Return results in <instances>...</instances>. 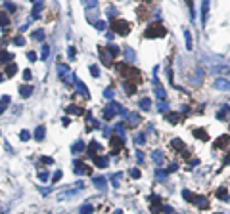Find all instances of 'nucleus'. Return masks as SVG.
<instances>
[{"label": "nucleus", "instance_id": "58836bf2", "mask_svg": "<svg viewBox=\"0 0 230 214\" xmlns=\"http://www.w3.org/2000/svg\"><path fill=\"white\" fill-rule=\"evenodd\" d=\"M153 161H156L157 164H161V163H163V157L159 155V151H156V153H153Z\"/></svg>", "mask_w": 230, "mask_h": 214}, {"label": "nucleus", "instance_id": "c03bdc74", "mask_svg": "<svg viewBox=\"0 0 230 214\" xmlns=\"http://www.w3.org/2000/svg\"><path fill=\"white\" fill-rule=\"evenodd\" d=\"M27 58H29L31 61H37V54H35V52H29V54H27Z\"/></svg>", "mask_w": 230, "mask_h": 214}, {"label": "nucleus", "instance_id": "5701e85b", "mask_svg": "<svg viewBox=\"0 0 230 214\" xmlns=\"http://www.w3.org/2000/svg\"><path fill=\"white\" fill-rule=\"evenodd\" d=\"M83 149H84V142H77V143H73V147H71L73 153H81Z\"/></svg>", "mask_w": 230, "mask_h": 214}, {"label": "nucleus", "instance_id": "2eb2a0df", "mask_svg": "<svg viewBox=\"0 0 230 214\" xmlns=\"http://www.w3.org/2000/svg\"><path fill=\"white\" fill-rule=\"evenodd\" d=\"M165 120H169L171 124H177V122L180 120V115H177V113H167V115H165Z\"/></svg>", "mask_w": 230, "mask_h": 214}, {"label": "nucleus", "instance_id": "8fccbe9b", "mask_svg": "<svg viewBox=\"0 0 230 214\" xmlns=\"http://www.w3.org/2000/svg\"><path fill=\"white\" fill-rule=\"evenodd\" d=\"M23 78H25V81H29V78H31V71H29V69L23 71Z\"/></svg>", "mask_w": 230, "mask_h": 214}, {"label": "nucleus", "instance_id": "4468645a", "mask_svg": "<svg viewBox=\"0 0 230 214\" xmlns=\"http://www.w3.org/2000/svg\"><path fill=\"white\" fill-rule=\"evenodd\" d=\"M14 59V55L12 54H8V52H0V63H10V61H12Z\"/></svg>", "mask_w": 230, "mask_h": 214}, {"label": "nucleus", "instance_id": "49530a36", "mask_svg": "<svg viewBox=\"0 0 230 214\" xmlns=\"http://www.w3.org/2000/svg\"><path fill=\"white\" fill-rule=\"evenodd\" d=\"M38 178L42 180V182H46V180H48V172H40V174H38Z\"/></svg>", "mask_w": 230, "mask_h": 214}, {"label": "nucleus", "instance_id": "473e14b6", "mask_svg": "<svg viewBox=\"0 0 230 214\" xmlns=\"http://www.w3.org/2000/svg\"><path fill=\"white\" fill-rule=\"evenodd\" d=\"M14 44H16V46H25V38L21 37V35H17V37L14 38Z\"/></svg>", "mask_w": 230, "mask_h": 214}, {"label": "nucleus", "instance_id": "7c9ffc66", "mask_svg": "<svg viewBox=\"0 0 230 214\" xmlns=\"http://www.w3.org/2000/svg\"><path fill=\"white\" fill-rule=\"evenodd\" d=\"M106 50H107L109 54H111L113 58H115V55L119 54V48H117V46H113V44H109V46H106Z\"/></svg>", "mask_w": 230, "mask_h": 214}, {"label": "nucleus", "instance_id": "f03ea898", "mask_svg": "<svg viewBox=\"0 0 230 214\" xmlns=\"http://www.w3.org/2000/svg\"><path fill=\"white\" fill-rule=\"evenodd\" d=\"M111 29L117 33V35H129V31H130V23L125 19H113V23H111Z\"/></svg>", "mask_w": 230, "mask_h": 214}, {"label": "nucleus", "instance_id": "423d86ee", "mask_svg": "<svg viewBox=\"0 0 230 214\" xmlns=\"http://www.w3.org/2000/svg\"><path fill=\"white\" fill-rule=\"evenodd\" d=\"M100 58H102V61H104V65H111V61H113V55L111 54H109L107 50H106V46L104 48H100Z\"/></svg>", "mask_w": 230, "mask_h": 214}, {"label": "nucleus", "instance_id": "412c9836", "mask_svg": "<svg viewBox=\"0 0 230 214\" xmlns=\"http://www.w3.org/2000/svg\"><path fill=\"white\" fill-rule=\"evenodd\" d=\"M31 92H33V88H31V86H21V88H19L21 98H29V96H31Z\"/></svg>", "mask_w": 230, "mask_h": 214}, {"label": "nucleus", "instance_id": "603ef678", "mask_svg": "<svg viewBox=\"0 0 230 214\" xmlns=\"http://www.w3.org/2000/svg\"><path fill=\"white\" fill-rule=\"evenodd\" d=\"M136 157H138V161H140V163L144 161V155H142V151H136Z\"/></svg>", "mask_w": 230, "mask_h": 214}, {"label": "nucleus", "instance_id": "a878e982", "mask_svg": "<svg viewBox=\"0 0 230 214\" xmlns=\"http://www.w3.org/2000/svg\"><path fill=\"white\" fill-rule=\"evenodd\" d=\"M10 103V96H4L2 99H0V115L4 113V109H6V105Z\"/></svg>", "mask_w": 230, "mask_h": 214}, {"label": "nucleus", "instance_id": "aec40b11", "mask_svg": "<svg viewBox=\"0 0 230 214\" xmlns=\"http://www.w3.org/2000/svg\"><path fill=\"white\" fill-rule=\"evenodd\" d=\"M207 12H209V0H203V6H201V15H203V23L207 21Z\"/></svg>", "mask_w": 230, "mask_h": 214}, {"label": "nucleus", "instance_id": "37998d69", "mask_svg": "<svg viewBox=\"0 0 230 214\" xmlns=\"http://www.w3.org/2000/svg\"><path fill=\"white\" fill-rule=\"evenodd\" d=\"M40 161L44 163V164H52L54 163V159H50V157H40Z\"/></svg>", "mask_w": 230, "mask_h": 214}, {"label": "nucleus", "instance_id": "dca6fc26", "mask_svg": "<svg viewBox=\"0 0 230 214\" xmlns=\"http://www.w3.org/2000/svg\"><path fill=\"white\" fill-rule=\"evenodd\" d=\"M75 84H77V88H79V92H81L84 98H88V88H86V86H84L81 81H75Z\"/></svg>", "mask_w": 230, "mask_h": 214}, {"label": "nucleus", "instance_id": "c756f323", "mask_svg": "<svg viewBox=\"0 0 230 214\" xmlns=\"http://www.w3.org/2000/svg\"><path fill=\"white\" fill-rule=\"evenodd\" d=\"M184 38H186V48L192 50V37H190V33H188V31H184Z\"/></svg>", "mask_w": 230, "mask_h": 214}, {"label": "nucleus", "instance_id": "a19ab883", "mask_svg": "<svg viewBox=\"0 0 230 214\" xmlns=\"http://www.w3.org/2000/svg\"><path fill=\"white\" fill-rule=\"evenodd\" d=\"M75 54H77V52H75V48H73V46H69V48H67V55L73 59V58H75Z\"/></svg>", "mask_w": 230, "mask_h": 214}, {"label": "nucleus", "instance_id": "864d4df0", "mask_svg": "<svg viewBox=\"0 0 230 214\" xmlns=\"http://www.w3.org/2000/svg\"><path fill=\"white\" fill-rule=\"evenodd\" d=\"M6 8L10 10V12H14V10H16V6H14V4H6Z\"/></svg>", "mask_w": 230, "mask_h": 214}, {"label": "nucleus", "instance_id": "4be33fe9", "mask_svg": "<svg viewBox=\"0 0 230 214\" xmlns=\"http://www.w3.org/2000/svg\"><path fill=\"white\" fill-rule=\"evenodd\" d=\"M150 105H151V99H150V98H144V99L140 101V109H142V111H148Z\"/></svg>", "mask_w": 230, "mask_h": 214}, {"label": "nucleus", "instance_id": "4c0bfd02", "mask_svg": "<svg viewBox=\"0 0 230 214\" xmlns=\"http://www.w3.org/2000/svg\"><path fill=\"white\" fill-rule=\"evenodd\" d=\"M156 96H157L159 99H165V90H163V88H157V90H156Z\"/></svg>", "mask_w": 230, "mask_h": 214}, {"label": "nucleus", "instance_id": "f257e3e1", "mask_svg": "<svg viewBox=\"0 0 230 214\" xmlns=\"http://www.w3.org/2000/svg\"><path fill=\"white\" fill-rule=\"evenodd\" d=\"M165 35H167V31H165V27H163L161 23H151L144 33L146 38H159V37H165Z\"/></svg>", "mask_w": 230, "mask_h": 214}, {"label": "nucleus", "instance_id": "4d7b16f0", "mask_svg": "<svg viewBox=\"0 0 230 214\" xmlns=\"http://www.w3.org/2000/svg\"><path fill=\"white\" fill-rule=\"evenodd\" d=\"M115 214H123V212H121V210H117V212H115Z\"/></svg>", "mask_w": 230, "mask_h": 214}, {"label": "nucleus", "instance_id": "c9c22d12", "mask_svg": "<svg viewBox=\"0 0 230 214\" xmlns=\"http://www.w3.org/2000/svg\"><path fill=\"white\" fill-rule=\"evenodd\" d=\"M90 73H92V76H100V69H98V65H90Z\"/></svg>", "mask_w": 230, "mask_h": 214}, {"label": "nucleus", "instance_id": "cd10ccee", "mask_svg": "<svg viewBox=\"0 0 230 214\" xmlns=\"http://www.w3.org/2000/svg\"><path fill=\"white\" fill-rule=\"evenodd\" d=\"M33 38H35V40H44V31H42V29H37L35 33H33Z\"/></svg>", "mask_w": 230, "mask_h": 214}, {"label": "nucleus", "instance_id": "a18cd8bd", "mask_svg": "<svg viewBox=\"0 0 230 214\" xmlns=\"http://www.w3.org/2000/svg\"><path fill=\"white\" fill-rule=\"evenodd\" d=\"M104 96H106V98H111V96H113V90H111V88H106Z\"/></svg>", "mask_w": 230, "mask_h": 214}, {"label": "nucleus", "instance_id": "6e6552de", "mask_svg": "<svg viewBox=\"0 0 230 214\" xmlns=\"http://www.w3.org/2000/svg\"><path fill=\"white\" fill-rule=\"evenodd\" d=\"M150 201H151V212L157 214L159 208H161V199L159 197H150Z\"/></svg>", "mask_w": 230, "mask_h": 214}, {"label": "nucleus", "instance_id": "6e6d98bb", "mask_svg": "<svg viewBox=\"0 0 230 214\" xmlns=\"http://www.w3.org/2000/svg\"><path fill=\"white\" fill-rule=\"evenodd\" d=\"M186 4L190 6V10H194V2H192V0H186Z\"/></svg>", "mask_w": 230, "mask_h": 214}, {"label": "nucleus", "instance_id": "09e8293b", "mask_svg": "<svg viewBox=\"0 0 230 214\" xmlns=\"http://www.w3.org/2000/svg\"><path fill=\"white\" fill-rule=\"evenodd\" d=\"M58 71H60V75H65V73H67V67H63V65H60V67H58Z\"/></svg>", "mask_w": 230, "mask_h": 214}, {"label": "nucleus", "instance_id": "3c124183", "mask_svg": "<svg viewBox=\"0 0 230 214\" xmlns=\"http://www.w3.org/2000/svg\"><path fill=\"white\" fill-rule=\"evenodd\" d=\"M60 178H61V172H60V170H58L56 174H54V176H52V180H54V182H58V180H60Z\"/></svg>", "mask_w": 230, "mask_h": 214}, {"label": "nucleus", "instance_id": "c85d7f7f", "mask_svg": "<svg viewBox=\"0 0 230 214\" xmlns=\"http://www.w3.org/2000/svg\"><path fill=\"white\" fill-rule=\"evenodd\" d=\"M194 136H198L200 140H207V134H205V130H201V128L194 130Z\"/></svg>", "mask_w": 230, "mask_h": 214}, {"label": "nucleus", "instance_id": "9b49d317", "mask_svg": "<svg viewBox=\"0 0 230 214\" xmlns=\"http://www.w3.org/2000/svg\"><path fill=\"white\" fill-rule=\"evenodd\" d=\"M98 151H102V147H100V143H98V142H90V145H88V155H96Z\"/></svg>", "mask_w": 230, "mask_h": 214}, {"label": "nucleus", "instance_id": "b1692460", "mask_svg": "<svg viewBox=\"0 0 230 214\" xmlns=\"http://www.w3.org/2000/svg\"><path fill=\"white\" fill-rule=\"evenodd\" d=\"M94 163H96V166H106V164H107V159H106V157L94 155Z\"/></svg>", "mask_w": 230, "mask_h": 214}, {"label": "nucleus", "instance_id": "bb28decb", "mask_svg": "<svg viewBox=\"0 0 230 214\" xmlns=\"http://www.w3.org/2000/svg\"><path fill=\"white\" fill-rule=\"evenodd\" d=\"M44 132H46L44 126H38V128L35 130V138H37V140H44Z\"/></svg>", "mask_w": 230, "mask_h": 214}, {"label": "nucleus", "instance_id": "2f4dec72", "mask_svg": "<svg viewBox=\"0 0 230 214\" xmlns=\"http://www.w3.org/2000/svg\"><path fill=\"white\" fill-rule=\"evenodd\" d=\"M92 212H94V207L92 205H84L81 208V214H92Z\"/></svg>", "mask_w": 230, "mask_h": 214}, {"label": "nucleus", "instance_id": "e433bc0d", "mask_svg": "<svg viewBox=\"0 0 230 214\" xmlns=\"http://www.w3.org/2000/svg\"><path fill=\"white\" fill-rule=\"evenodd\" d=\"M19 138H21V140H23V142H27V140L31 138V134H29L27 130H21V134H19Z\"/></svg>", "mask_w": 230, "mask_h": 214}, {"label": "nucleus", "instance_id": "79ce46f5", "mask_svg": "<svg viewBox=\"0 0 230 214\" xmlns=\"http://www.w3.org/2000/svg\"><path fill=\"white\" fill-rule=\"evenodd\" d=\"M94 25H96L98 31H104V29H106V23H104V21H98V23H94Z\"/></svg>", "mask_w": 230, "mask_h": 214}, {"label": "nucleus", "instance_id": "7ed1b4c3", "mask_svg": "<svg viewBox=\"0 0 230 214\" xmlns=\"http://www.w3.org/2000/svg\"><path fill=\"white\" fill-rule=\"evenodd\" d=\"M117 71L121 73L123 76H127V78H134V81H138V76H140V73L136 71V69H133L129 63H121V65H117Z\"/></svg>", "mask_w": 230, "mask_h": 214}, {"label": "nucleus", "instance_id": "a211bd4d", "mask_svg": "<svg viewBox=\"0 0 230 214\" xmlns=\"http://www.w3.org/2000/svg\"><path fill=\"white\" fill-rule=\"evenodd\" d=\"M123 88L127 90V94H129V96H133V94L136 92V86H134V84H130V82H127V81L123 82Z\"/></svg>", "mask_w": 230, "mask_h": 214}, {"label": "nucleus", "instance_id": "f3484780", "mask_svg": "<svg viewBox=\"0 0 230 214\" xmlns=\"http://www.w3.org/2000/svg\"><path fill=\"white\" fill-rule=\"evenodd\" d=\"M113 115H115L113 107H111V105H107V107L104 109V119H106V120H109V119H113Z\"/></svg>", "mask_w": 230, "mask_h": 214}, {"label": "nucleus", "instance_id": "9d476101", "mask_svg": "<svg viewBox=\"0 0 230 214\" xmlns=\"http://www.w3.org/2000/svg\"><path fill=\"white\" fill-rule=\"evenodd\" d=\"M94 186L98 187V189H106V178L104 176H94Z\"/></svg>", "mask_w": 230, "mask_h": 214}, {"label": "nucleus", "instance_id": "1a4fd4ad", "mask_svg": "<svg viewBox=\"0 0 230 214\" xmlns=\"http://www.w3.org/2000/svg\"><path fill=\"white\" fill-rule=\"evenodd\" d=\"M215 88L217 90H230V82L224 81V78H219V81L215 82Z\"/></svg>", "mask_w": 230, "mask_h": 214}, {"label": "nucleus", "instance_id": "ea45409f", "mask_svg": "<svg viewBox=\"0 0 230 214\" xmlns=\"http://www.w3.org/2000/svg\"><path fill=\"white\" fill-rule=\"evenodd\" d=\"M84 6L86 8H94L96 6V0H84Z\"/></svg>", "mask_w": 230, "mask_h": 214}, {"label": "nucleus", "instance_id": "20e7f679", "mask_svg": "<svg viewBox=\"0 0 230 214\" xmlns=\"http://www.w3.org/2000/svg\"><path fill=\"white\" fill-rule=\"evenodd\" d=\"M75 172H77V174H92V168H90L88 164L77 161V163H75Z\"/></svg>", "mask_w": 230, "mask_h": 214}, {"label": "nucleus", "instance_id": "393cba45", "mask_svg": "<svg viewBox=\"0 0 230 214\" xmlns=\"http://www.w3.org/2000/svg\"><path fill=\"white\" fill-rule=\"evenodd\" d=\"M48 54H50L48 44H42V54H40V59H42V61H46V59H48Z\"/></svg>", "mask_w": 230, "mask_h": 214}, {"label": "nucleus", "instance_id": "ddd939ff", "mask_svg": "<svg viewBox=\"0 0 230 214\" xmlns=\"http://www.w3.org/2000/svg\"><path fill=\"white\" fill-rule=\"evenodd\" d=\"M8 25H10V17H8V14H6V12H0V27L6 29Z\"/></svg>", "mask_w": 230, "mask_h": 214}, {"label": "nucleus", "instance_id": "de8ad7c7", "mask_svg": "<svg viewBox=\"0 0 230 214\" xmlns=\"http://www.w3.org/2000/svg\"><path fill=\"white\" fill-rule=\"evenodd\" d=\"M130 176H133V178H140V170H136V168H134V170H130Z\"/></svg>", "mask_w": 230, "mask_h": 214}, {"label": "nucleus", "instance_id": "0eeeda50", "mask_svg": "<svg viewBox=\"0 0 230 214\" xmlns=\"http://www.w3.org/2000/svg\"><path fill=\"white\" fill-rule=\"evenodd\" d=\"M215 147H230V136H221L215 142Z\"/></svg>", "mask_w": 230, "mask_h": 214}, {"label": "nucleus", "instance_id": "f8f14e48", "mask_svg": "<svg viewBox=\"0 0 230 214\" xmlns=\"http://www.w3.org/2000/svg\"><path fill=\"white\" fill-rule=\"evenodd\" d=\"M16 73H17V65L10 61V63L6 65V75H8V76H14Z\"/></svg>", "mask_w": 230, "mask_h": 214}, {"label": "nucleus", "instance_id": "72a5a7b5", "mask_svg": "<svg viewBox=\"0 0 230 214\" xmlns=\"http://www.w3.org/2000/svg\"><path fill=\"white\" fill-rule=\"evenodd\" d=\"M38 12H40V2H38L35 8H33V15H31V17H33V19H37V17H38Z\"/></svg>", "mask_w": 230, "mask_h": 214}, {"label": "nucleus", "instance_id": "6ab92c4d", "mask_svg": "<svg viewBox=\"0 0 230 214\" xmlns=\"http://www.w3.org/2000/svg\"><path fill=\"white\" fill-rule=\"evenodd\" d=\"M65 111H67V113H75V115H83V113H84V109H79L77 105H69V107H65Z\"/></svg>", "mask_w": 230, "mask_h": 214}, {"label": "nucleus", "instance_id": "f704fd0d", "mask_svg": "<svg viewBox=\"0 0 230 214\" xmlns=\"http://www.w3.org/2000/svg\"><path fill=\"white\" fill-rule=\"evenodd\" d=\"M217 197H221V199H226V187H221V189H217Z\"/></svg>", "mask_w": 230, "mask_h": 214}, {"label": "nucleus", "instance_id": "5fc2aeb1", "mask_svg": "<svg viewBox=\"0 0 230 214\" xmlns=\"http://www.w3.org/2000/svg\"><path fill=\"white\" fill-rule=\"evenodd\" d=\"M142 142H144V136H142V134H140V136L136 138V143H142Z\"/></svg>", "mask_w": 230, "mask_h": 214}, {"label": "nucleus", "instance_id": "39448f33", "mask_svg": "<svg viewBox=\"0 0 230 214\" xmlns=\"http://www.w3.org/2000/svg\"><path fill=\"white\" fill-rule=\"evenodd\" d=\"M121 147H123V138L121 136H113L111 138V151H113V155L117 151H121Z\"/></svg>", "mask_w": 230, "mask_h": 214}]
</instances>
